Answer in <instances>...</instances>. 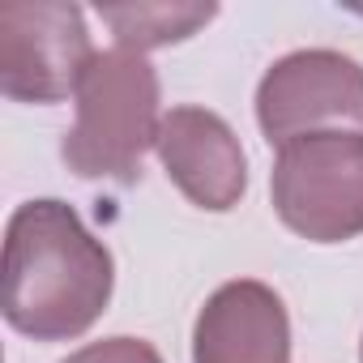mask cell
I'll list each match as a JSON object with an SVG mask.
<instances>
[{
	"label": "cell",
	"mask_w": 363,
	"mask_h": 363,
	"mask_svg": "<svg viewBox=\"0 0 363 363\" xmlns=\"http://www.w3.org/2000/svg\"><path fill=\"white\" fill-rule=\"evenodd\" d=\"M154 154L171 184L193 206L227 214L248 189V158L231 124L206 107H171L162 116Z\"/></svg>",
	"instance_id": "cell-6"
},
{
	"label": "cell",
	"mask_w": 363,
	"mask_h": 363,
	"mask_svg": "<svg viewBox=\"0 0 363 363\" xmlns=\"http://www.w3.org/2000/svg\"><path fill=\"white\" fill-rule=\"evenodd\" d=\"M94 43L86 13L60 0H9L0 5V90L13 103L52 107L77 94Z\"/></svg>",
	"instance_id": "cell-4"
},
{
	"label": "cell",
	"mask_w": 363,
	"mask_h": 363,
	"mask_svg": "<svg viewBox=\"0 0 363 363\" xmlns=\"http://www.w3.org/2000/svg\"><path fill=\"white\" fill-rule=\"evenodd\" d=\"M359 359H363V346H359Z\"/></svg>",
	"instance_id": "cell-10"
},
{
	"label": "cell",
	"mask_w": 363,
	"mask_h": 363,
	"mask_svg": "<svg viewBox=\"0 0 363 363\" xmlns=\"http://www.w3.org/2000/svg\"><path fill=\"white\" fill-rule=\"evenodd\" d=\"M116 261L73 206L43 197L13 210L5 231V320L35 342L82 337L111 303Z\"/></svg>",
	"instance_id": "cell-1"
},
{
	"label": "cell",
	"mask_w": 363,
	"mask_h": 363,
	"mask_svg": "<svg viewBox=\"0 0 363 363\" xmlns=\"http://www.w3.org/2000/svg\"><path fill=\"white\" fill-rule=\"evenodd\" d=\"M257 124L269 145L312 133H363V65L329 48L274 60L257 86Z\"/></svg>",
	"instance_id": "cell-5"
},
{
	"label": "cell",
	"mask_w": 363,
	"mask_h": 363,
	"mask_svg": "<svg viewBox=\"0 0 363 363\" xmlns=\"http://www.w3.org/2000/svg\"><path fill=\"white\" fill-rule=\"evenodd\" d=\"M193 363H291V316L257 278L223 282L193 325Z\"/></svg>",
	"instance_id": "cell-7"
},
{
	"label": "cell",
	"mask_w": 363,
	"mask_h": 363,
	"mask_svg": "<svg viewBox=\"0 0 363 363\" xmlns=\"http://www.w3.org/2000/svg\"><path fill=\"white\" fill-rule=\"evenodd\" d=\"M60 363H162V354H158L145 337H128V333H120V337L90 342V346L73 350V354L60 359Z\"/></svg>",
	"instance_id": "cell-9"
},
{
	"label": "cell",
	"mask_w": 363,
	"mask_h": 363,
	"mask_svg": "<svg viewBox=\"0 0 363 363\" xmlns=\"http://www.w3.org/2000/svg\"><path fill=\"white\" fill-rule=\"evenodd\" d=\"M269 197L278 218L312 244L363 235V133H312L278 145Z\"/></svg>",
	"instance_id": "cell-3"
},
{
	"label": "cell",
	"mask_w": 363,
	"mask_h": 363,
	"mask_svg": "<svg viewBox=\"0 0 363 363\" xmlns=\"http://www.w3.org/2000/svg\"><path fill=\"white\" fill-rule=\"evenodd\" d=\"M218 13V5H99V18L111 26L116 43L124 52H154V48H167V43H179V39H193L201 26H210Z\"/></svg>",
	"instance_id": "cell-8"
},
{
	"label": "cell",
	"mask_w": 363,
	"mask_h": 363,
	"mask_svg": "<svg viewBox=\"0 0 363 363\" xmlns=\"http://www.w3.org/2000/svg\"><path fill=\"white\" fill-rule=\"evenodd\" d=\"M162 128L158 73L145 56L111 48L99 52L77 86V120L65 133L60 158L82 179H137L141 158Z\"/></svg>",
	"instance_id": "cell-2"
}]
</instances>
